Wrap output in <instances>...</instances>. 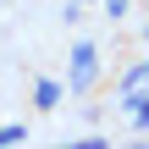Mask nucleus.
Returning a JSON list of instances; mask_svg holds the SVG:
<instances>
[{"instance_id":"nucleus-1","label":"nucleus","mask_w":149,"mask_h":149,"mask_svg":"<svg viewBox=\"0 0 149 149\" xmlns=\"http://www.w3.org/2000/svg\"><path fill=\"white\" fill-rule=\"evenodd\" d=\"M144 83H149V66H133V72H127V122H133V127H149V100H144Z\"/></svg>"},{"instance_id":"nucleus-2","label":"nucleus","mask_w":149,"mask_h":149,"mask_svg":"<svg viewBox=\"0 0 149 149\" xmlns=\"http://www.w3.org/2000/svg\"><path fill=\"white\" fill-rule=\"evenodd\" d=\"M94 72H100V55H94V44H77V50H72V72H66V88H72V94H83V88L94 83Z\"/></svg>"},{"instance_id":"nucleus-3","label":"nucleus","mask_w":149,"mask_h":149,"mask_svg":"<svg viewBox=\"0 0 149 149\" xmlns=\"http://www.w3.org/2000/svg\"><path fill=\"white\" fill-rule=\"evenodd\" d=\"M33 100H39V111H50V105H61V83H50V77H39V83H33Z\"/></svg>"},{"instance_id":"nucleus-4","label":"nucleus","mask_w":149,"mask_h":149,"mask_svg":"<svg viewBox=\"0 0 149 149\" xmlns=\"http://www.w3.org/2000/svg\"><path fill=\"white\" fill-rule=\"evenodd\" d=\"M22 138H28V127H0V149L6 144H22Z\"/></svg>"},{"instance_id":"nucleus-5","label":"nucleus","mask_w":149,"mask_h":149,"mask_svg":"<svg viewBox=\"0 0 149 149\" xmlns=\"http://www.w3.org/2000/svg\"><path fill=\"white\" fill-rule=\"evenodd\" d=\"M127 11V0H105V17H122Z\"/></svg>"}]
</instances>
